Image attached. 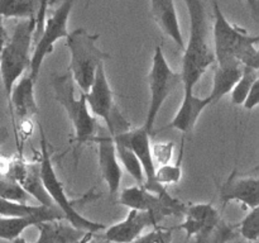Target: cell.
<instances>
[{
	"label": "cell",
	"instance_id": "44dd1931",
	"mask_svg": "<svg viewBox=\"0 0 259 243\" xmlns=\"http://www.w3.org/2000/svg\"><path fill=\"white\" fill-rule=\"evenodd\" d=\"M243 72V66L240 63L233 65L218 66L215 67L214 77H212V88L209 98L211 103H217L220 99L232 91L233 86L239 80Z\"/></svg>",
	"mask_w": 259,
	"mask_h": 243
},
{
	"label": "cell",
	"instance_id": "e0dca14e",
	"mask_svg": "<svg viewBox=\"0 0 259 243\" xmlns=\"http://www.w3.org/2000/svg\"><path fill=\"white\" fill-rule=\"evenodd\" d=\"M39 232L38 243H76L91 239L94 233L75 227L66 219H53L40 222L35 225Z\"/></svg>",
	"mask_w": 259,
	"mask_h": 243
},
{
	"label": "cell",
	"instance_id": "7a4b0ae2",
	"mask_svg": "<svg viewBox=\"0 0 259 243\" xmlns=\"http://www.w3.org/2000/svg\"><path fill=\"white\" fill-rule=\"evenodd\" d=\"M214 10V56L218 66L240 63L242 66L259 68L258 35L232 24L223 13L219 3L212 2Z\"/></svg>",
	"mask_w": 259,
	"mask_h": 243
},
{
	"label": "cell",
	"instance_id": "5b68a950",
	"mask_svg": "<svg viewBox=\"0 0 259 243\" xmlns=\"http://www.w3.org/2000/svg\"><path fill=\"white\" fill-rule=\"evenodd\" d=\"M100 35L77 28L68 33L66 46L70 50L71 60L67 70L72 75L80 93H86L95 77L99 65L110 58V55L98 47Z\"/></svg>",
	"mask_w": 259,
	"mask_h": 243
},
{
	"label": "cell",
	"instance_id": "2e32d148",
	"mask_svg": "<svg viewBox=\"0 0 259 243\" xmlns=\"http://www.w3.org/2000/svg\"><path fill=\"white\" fill-rule=\"evenodd\" d=\"M211 104L209 96L206 98H199L195 95L192 89H184V98H182L181 105L176 111L172 120L163 127L162 129H176L182 133H190L196 127L197 120L202 111ZM161 129V131H162Z\"/></svg>",
	"mask_w": 259,
	"mask_h": 243
},
{
	"label": "cell",
	"instance_id": "30bf717a",
	"mask_svg": "<svg viewBox=\"0 0 259 243\" xmlns=\"http://www.w3.org/2000/svg\"><path fill=\"white\" fill-rule=\"evenodd\" d=\"M182 217L184 222L177 229L184 230L187 238L197 237V239H207L222 224L219 210L210 202L186 205Z\"/></svg>",
	"mask_w": 259,
	"mask_h": 243
},
{
	"label": "cell",
	"instance_id": "5bb4252c",
	"mask_svg": "<svg viewBox=\"0 0 259 243\" xmlns=\"http://www.w3.org/2000/svg\"><path fill=\"white\" fill-rule=\"evenodd\" d=\"M98 146V165L103 180L111 195L116 194L123 177V167L116 154L113 137L109 133L96 134L93 138Z\"/></svg>",
	"mask_w": 259,
	"mask_h": 243
},
{
	"label": "cell",
	"instance_id": "d4e9b609",
	"mask_svg": "<svg viewBox=\"0 0 259 243\" xmlns=\"http://www.w3.org/2000/svg\"><path fill=\"white\" fill-rule=\"evenodd\" d=\"M40 0H0V15L3 18L32 19L37 15Z\"/></svg>",
	"mask_w": 259,
	"mask_h": 243
},
{
	"label": "cell",
	"instance_id": "cb8c5ba5",
	"mask_svg": "<svg viewBox=\"0 0 259 243\" xmlns=\"http://www.w3.org/2000/svg\"><path fill=\"white\" fill-rule=\"evenodd\" d=\"M40 222L38 217H0V239L18 240L25 229L35 227Z\"/></svg>",
	"mask_w": 259,
	"mask_h": 243
},
{
	"label": "cell",
	"instance_id": "1f68e13d",
	"mask_svg": "<svg viewBox=\"0 0 259 243\" xmlns=\"http://www.w3.org/2000/svg\"><path fill=\"white\" fill-rule=\"evenodd\" d=\"M259 104V78L257 81H254V84L250 88L249 93H248L247 98H245L244 103H243V106L247 110H253L258 106Z\"/></svg>",
	"mask_w": 259,
	"mask_h": 243
},
{
	"label": "cell",
	"instance_id": "4dcf8cb0",
	"mask_svg": "<svg viewBox=\"0 0 259 243\" xmlns=\"http://www.w3.org/2000/svg\"><path fill=\"white\" fill-rule=\"evenodd\" d=\"M153 229L147 234H141L137 238L136 242H158V243H166L172 240V232L171 229L167 228L159 227L158 224L153 225Z\"/></svg>",
	"mask_w": 259,
	"mask_h": 243
},
{
	"label": "cell",
	"instance_id": "6da1fadb",
	"mask_svg": "<svg viewBox=\"0 0 259 243\" xmlns=\"http://www.w3.org/2000/svg\"><path fill=\"white\" fill-rule=\"evenodd\" d=\"M190 18L189 42L185 43L181 78L184 89H192L199 84L207 68L214 63V50L209 43V25L202 0H185Z\"/></svg>",
	"mask_w": 259,
	"mask_h": 243
},
{
	"label": "cell",
	"instance_id": "277c9868",
	"mask_svg": "<svg viewBox=\"0 0 259 243\" xmlns=\"http://www.w3.org/2000/svg\"><path fill=\"white\" fill-rule=\"evenodd\" d=\"M52 88L55 91V99L61 104L66 111L68 120L73 129V154L77 157V151L86 143L93 142L98 134V122L91 114L83 93L76 96V85L70 71L65 73H53Z\"/></svg>",
	"mask_w": 259,
	"mask_h": 243
},
{
	"label": "cell",
	"instance_id": "7402d4cb",
	"mask_svg": "<svg viewBox=\"0 0 259 243\" xmlns=\"http://www.w3.org/2000/svg\"><path fill=\"white\" fill-rule=\"evenodd\" d=\"M17 182L29 194V196L37 199L39 204L48 205V207H56L53 204L52 199L50 197V195H48L47 190L43 186L42 180H40L39 162H37V164L27 162L24 170L20 174V176L18 177Z\"/></svg>",
	"mask_w": 259,
	"mask_h": 243
},
{
	"label": "cell",
	"instance_id": "f546056e",
	"mask_svg": "<svg viewBox=\"0 0 259 243\" xmlns=\"http://www.w3.org/2000/svg\"><path fill=\"white\" fill-rule=\"evenodd\" d=\"M152 157H153L154 165L161 166V165L169 164L172 161L175 151V143L171 141L164 142H157V143L152 144Z\"/></svg>",
	"mask_w": 259,
	"mask_h": 243
},
{
	"label": "cell",
	"instance_id": "484cf974",
	"mask_svg": "<svg viewBox=\"0 0 259 243\" xmlns=\"http://www.w3.org/2000/svg\"><path fill=\"white\" fill-rule=\"evenodd\" d=\"M259 78V68L248 67V66H243V72L240 75L239 80L235 83L233 86L232 91H230V99L234 105H243L245 98H247L248 93H249L250 88Z\"/></svg>",
	"mask_w": 259,
	"mask_h": 243
},
{
	"label": "cell",
	"instance_id": "f1b7e54d",
	"mask_svg": "<svg viewBox=\"0 0 259 243\" xmlns=\"http://www.w3.org/2000/svg\"><path fill=\"white\" fill-rule=\"evenodd\" d=\"M0 197L17 200V201H28L29 194L18 182L8 179V177L0 176Z\"/></svg>",
	"mask_w": 259,
	"mask_h": 243
},
{
	"label": "cell",
	"instance_id": "603a6c76",
	"mask_svg": "<svg viewBox=\"0 0 259 243\" xmlns=\"http://www.w3.org/2000/svg\"><path fill=\"white\" fill-rule=\"evenodd\" d=\"M110 136L114 139L116 154H118L121 167L136 180L137 185H143L146 182V176H144L143 167H142L137 154L128 146V143L124 139H121L118 134H110Z\"/></svg>",
	"mask_w": 259,
	"mask_h": 243
},
{
	"label": "cell",
	"instance_id": "8d00e7d4",
	"mask_svg": "<svg viewBox=\"0 0 259 243\" xmlns=\"http://www.w3.org/2000/svg\"><path fill=\"white\" fill-rule=\"evenodd\" d=\"M90 3H91V0H86V5H85L86 9H88V8L90 7Z\"/></svg>",
	"mask_w": 259,
	"mask_h": 243
},
{
	"label": "cell",
	"instance_id": "d6a6232c",
	"mask_svg": "<svg viewBox=\"0 0 259 243\" xmlns=\"http://www.w3.org/2000/svg\"><path fill=\"white\" fill-rule=\"evenodd\" d=\"M245 2L248 3V5L252 9V13L255 19H258V0H245Z\"/></svg>",
	"mask_w": 259,
	"mask_h": 243
},
{
	"label": "cell",
	"instance_id": "4fadbf2b",
	"mask_svg": "<svg viewBox=\"0 0 259 243\" xmlns=\"http://www.w3.org/2000/svg\"><path fill=\"white\" fill-rule=\"evenodd\" d=\"M34 84L35 81L28 76H22L13 86L12 94H10L8 106L12 114V124L13 131H17L15 120H19V123L24 122H33V118L38 115V104L34 94Z\"/></svg>",
	"mask_w": 259,
	"mask_h": 243
},
{
	"label": "cell",
	"instance_id": "e575fe53",
	"mask_svg": "<svg viewBox=\"0 0 259 243\" xmlns=\"http://www.w3.org/2000/svg\"><path fill=\"white\" fill-rule=\"evenodd\" d=\"M3 19H4V18H3L2 15H0V37H4L5 38L7 33H5V28H4V24H3Z\"/></svg>",
	"mask_w": 259,
	"mask_h": 243
},
{
	"label": "cell",
	"instance_id": "ba28073f",
	"mask_svg": "<svg viewBox=\"0 0 259 243\" xmlns=\"http://www.w3.org/2000/svg\"><path fill=\"white\" fill-rule=\"evenodd\" d=\"M73 4L75 0H63L53 14L50 18H46L42 32L37 37V42L30 53L29 76L34 81L38 78L45 58L53 52L55 43L61 38H66L70 33L67 28L68 18L72 12Z\"/></svg>",
	"mask_w": 259,
	"mask_h": 243
},
{
	"label": "cell",
	"instance_id": "83f0119b",
	"mask_svg": "<svg viewBox=\"0 0 259 243\" xmlns=\"http://www.w3.org/2000/svg\"><path fill=\"white\" fill-rule=\"evenodd\" d=\"M234 229L240 233L243 238L252 242L259 240V207L252 208L239 224L234 225Z\"/></svg>",
	"mask_w": 259,
	"mask_h": 243
},
{
	"label": "cell",
	"instance_id": "836d02e7",
	"mask_svg": "<svg viewBox=\"0 0 259 243\" xmlns=\"http://www.w3.org/2000/svg\"><path fill=\"white\" fill-rule=\"evenodd\" d=\"M8 137H9V133H8L7 129H5L4 127H0V146L7 141Z\"/></svg>",
	"mask_w": 259,
	"mask_h": 243
},
{
	"label": "cell",
	"instance_id": "8992f818",
	"mask_svg": "<svg viewBox=\"0 0 259 243\" xmlns=\"http://www.w3.org/2000/svg\"><path fill=\"white\" fill-rule=\"evenodd\" d=\"M35 18L22 19L14 28L12 37L7 40L0 56V76L5 96L9 101L13 86L29 67L30 46L34 37Z\"/></svg>",
	"mask_w": 259,
	"mask_h": 243
},
{
	"label": "cell",
	"instance_id": "ffe728a7",
	"mask_svg": "<svg viewBox=\"0 0 259 243\" xmlns=\"http://www.w3.org/2000/svg\"><path fill=\"white\" fill-rule=\"evenodd\" d=\"M0 217H38L42 222L53 219H65L62 212L56 207L28 204V201L2 199L0 197Z\"/></svg>",
	"mask_w": 259,
	"mask_h": 243
},
{
	"label": "cell",
	"instance_id": "ac0fdd59",
	"mask_svg": "<svg viewBox=\"0 0 259 243\" xmlns=\"http://www.w3.org/2000/svg\"><path fill=\"white\" fill-rule=\"evenodd\" d=\"M118 134L121 139L128 143L134 151V153L138 157L139 162H141L142 167H143L144 176H146V182H151L153 180L154 171H156V165H154L153 157H152V149H151V134L147 132V129L143 126L136 129H126V131L118 132Z\"/></svg>",
	"mask_w": 259,
	"mask_h": 243
},
{
	"label": "cell",
	"instance_id": "d590c367",
	"mask_svg": "<svg viewBox=\"0 0 259 243\" xmlns=\"http://www.w3.org/2000/svg\"><path fill=\"white\" fill-rule=\"evenodd\" d=\"M5 42H7V40H5V38L0 37V56H2V50H3V47H4Z\"/></svg>",
	"mask_w": 259,
	"mask_h": 243
},
{
	"label": "cell",
	"instance_id": "52a82bcc",
	"mask_svg": "<svg viewBox=\"0 0 259 243\" xmlns=\"http://www.w3.org/2000/svg\"><path fill=\"white\" fill-rule=\"evenodd\" d=\"M147 80H148L151 95H149V105L146 119L142 126L147 129L151 136H153L154 124H156L157 116H158L162 106L171 96V94L180 85H182L181 72H176L175 70H172L161 46H156L154 48L151 70L147 76Z\"/></svg>",
	"mask_w": 259,
	"mask_h": 243
},
{
	"label": "cell",
	"instance_id": "3957f363",
	"mask_svg": "<svg viewBox=\"0 0 259 243\" xmlns=\"http://www.w3.org/2000/svg\"><path fill=\"white\" fill-rule=\"evenodd\" d=\"M39 132H40V156H39V175L42 184L45 189L47 190L48 195L52 199L53 204L62 212L63 217L75 227L81 228L83 230H88L91 233H99L106 228L105 224L99 222H94L89 218L83 217L82 214L78 213L76 209V202H86L93 201V200L98 199L99 195H95L91 191L83 195L80 199H70L65 191V186L58 179L57 174H56L55 166L52 164V158H51L50 149H48L47 138L45 136V131H43L42 126L39 124Z\"/></svg>",
	"mask_w": 259,
	"mask_h": 243
},
{
	"label": "cell",
	"instance_id": "7c38bea8",
	"mask_svg": "<svg viewBox=\"0 0 259 243\" xmlns=\"http://www.w3.org/2000/svg\"><path fill=\"white\" fill-rule=\"evenodd\" d=\"M163 218L148 210L131 209L121 222L104 229V239L110 242H136L148 227L157 225Z\"/></svg>",
	"mask_w": 259,
	"mask_h": 243
},
{
	"label": "cell",
	"instance_id": "9a60e30c",
	"mask_svg": "<svg viewBox=\"0 0 259 243\" xmlns=\"http://www.w3.org/2000/svg\"><path fill=\"white\" fill-rule=\"evenodd\" d=\"M218 194L223 207L230 201H237L252 209L259 207V180L257 176L237 177L233 174L218 186Z\"/></svg>",
	"mask_w": 259,
	"mask_h": 243
},
{
	"label": "cell",
	"instance_id": "9c48e42d",
	"mask_svg": "<svg viewBox=\"0 0 259 243\" xmlns=\"http://www.w3.org/2000/svg\"><path fill=\"white\" fill-rule=\"evenodd\" d=\"M118 202L129 209L148 210L162 218L184 215L186 204L175 199L167 192L166 186H162L157 192L146 189L143 185L126 187L119 195Z\"/></svg>",
	"mask_w": 259,
	"mask_h": 243
},
{
	"label": "cell",
	"instance_id": "8fae6325",
	"mask_svg": "<svg viewBox=\"0 0 259 243\" xmlns=\"http://www.w3.org/2000/svg\"><path fill=\"white\" fill-rule=\"evenodd\" d=\"M83 95H85V100L91 114L95 118L103 119L106 123V127L110 126L111 118L118 110V106L114 101L113 89L106 76L105 62L99 65L95 77L89 90L83 93Z\"/></svg>",
	"mask_w": 259,
	"mask_h": 243
},
{
	"label": "cell",
	"instance_id": "d6986e66",
	"mask_svg": "<svg viewBox=\"0 0 259 243\" xmlns=\"http://www.w3.org/2000/svg\"><path fill=\"white\" fill-rule=\"evenodd\" d=\"M151 13L162 32L171 38L180 50L184 51L185 39L180 27L175 0H151Z\"/></svg>",
	"mask_w": 259,
	"mask_h": 243
},
{
	"label": "cell",
	"instance_id": "4316f807",
	"mask_svg": "<svg viewBox=\"0 0 259 243\" xmlns=\"http://www.w3.org/2000/svg\"><path fill=\"white\" fill-rule=\"evenodd\" d=\"M185 139V138H184ZM184 139H182L181 144V153H180V158L176 164H164L161 166L156 167L154 171L153 180L151 182H157V184L162 185V186H167V185L179 184L180 180L182 177V156H184ZM147 182V184H151Z\"/></svg>",
	"mask_w": 259,
	"mask_h": 243
}]
</instances>
